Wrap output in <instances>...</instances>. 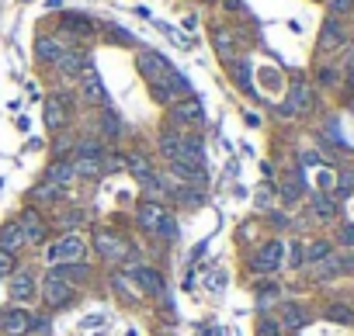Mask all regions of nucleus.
<instances>
[{"mask_svg": "<svg viewBox=\"0 0 354 336\" xmlns=\"http://www.w3.org/2000/svg\"><path fill=\"white\" fill-rule=\"evenodd\" d=\"M87 240L80 233H60L53 243L45 246V263L49 267H56V263H77L87 257Z\"/></svg>", "mask_w": 354, "mask_h": 336, "instance_id": "obj_1", "label": "nucleus"}, {"mask_svg": "<svg viewBox=\"0 0 354 336\" xmlns=\"http://www.w3.org/2000/svg\"><path fill=\"white\" fill-rule=\"evenodd\" d=\"M90 246L97 250V257L105 260V263L132 260V246H129V240H125V236H118V233H112V229H97Z\"/></svg>", "mask_w": 354, "mask_h": 336, "instance_id": "obj_2", "label": "nucleus"}, {"mask_svg": "<svg viewBox=\"0 0 354 336\" xmlns=\"http://www.w3.org/2000/svg\"><path fill=\"white\" fill-rule=\"evenodd\" d=\"M38 295H42L45 309H66V305H73L77 288H73L70 281H63V277H56L53 270H49V274L42 277V285H38Z\"/></svg>", "mask_w": 354, "mask_h": 336, "instance_id": "obj_3", "label": "nucleus"}, {"mask_svg": "<svg viewBox=\"0 0 354 336\" xmlns=\"http://www.w3.org/2000/svg\"><path fill=\"white\" fill-rule=\"evenodd\" d=\"M136 70H139V77H142L149 87H153V83H160L174 66H170V60H167L164 52H157V49H139V52H136Z\"/></svg>", "mask_w": 354, "mask_h": 336, "instance_id": "obj_4", "label": "nucleus"}, {"mask_svg": "<svg viewBox=\"0 0 354 336\" xmlns=\"http://www.w3.org/2000/svg\"><path fill=\"white\" fill-rule=\"evenodd\" d=\"M125 277L132 281V288H136L139 295H146V298H164V292H167L164 274H160L157 267H149V263H136Z\"/></svg>", "mask_w": 354, "mask_h": 336, "instance_id": "obj_5", "label": "nucleus"}, {"mask_svg": "<svg viewBox=\"0 0 354 336\" xmlns=\"http://www.w3.org/2000/svg\"><path fill=\"white\" fill-rule=\"evenodd\" d=\"M18 229H21V236H25V246H42V243H45L49 222H45V215L38 211V205H28V208L18 215Z\"/></svg>", "mask_w": 354, "mask_h": 336, "instance_id": "obj_6", "label": "nucleus"}, {"mask_svg": "<svg viewBox=\"0 0 354 336\" xmlns=\"http://www.w3.org/2000/svg\"><path fill=\"white\" fill-rule=\"evenodd\" d=\"M285 260V243L281 240H268L254 250V257H250V270L254 274H275Z\"/></svg>", "mask_w": 354, "mask_h": 336, "instance_id": "obj_7", "label": "nucleus"}, {"mask_svg": "<svg viewBox=\"0 0 354 336\" xmlns=\"http://www.w3.org/2000/svg\"><path fill=\"white\" fill-rule=\"evenodd\" d=\"M80 101L90 104V107H105L108 104V90H105V80H101V73L94 70V63H87V70L80 73Z\"/></svg>", "mask_w": 354, "mask_h": 336, "instance_id": "obj_8", "label": "nucleus"}, {"mask_svg": "<svg viewBox=\"0 0 354 336\" xmlns=\"http://www.w3.org/2000/svg\"><path fill=\"white\" fill-rule=\"evenodd\" d=\"M201 122H205V111H201L198 97H184V101H174V104H170V125H174V129L191 132V125H201Z\"/></svg>", "mask_w": 354, "mask_h": 336, "instance_id": "obj_9", "label": "nucleus"}, {"mask_svg": "<svg viewBox=\"0 0 354 336\" xmlns=\"http://www.w3.org/2000/svg\"><path fill=\"white\" fill-rule=\"evenodd\" d=\"M35 295H38V281H35L31 270H14V274L8 277V298H11V302L28 305V302H35Z\"/></svg>", "mask_w": 354, "mask_h": 336, "instance_id": "obj_10", "label": "nucleus"}, {"mask_svg": "<svg viewBox=\"0 0 354 336\" xmlns=\"http://www.w3.org/2000/svg\"><path fill=\"white\" fill-rule=\"evenodd\" d=\"M87 63H90L87 49H80V45H70V49L60 55V63H56V73H60L66 83H73V80H80V73L87 70Z\"/></svg>", "mask_w": 354, "mask_h": 336, "instance_id": "obj_11", "label": "nucleus"}, {"mask_svg": "<svg viewBox=\"0 0 354 336\" xmlns=\"http://www.w3.org/2000/svg\"><path fill=\"white\" fill-rule=\"evenodd\" d=\"M28 326H31V312L25 305L0 309V333L4 336H28Z\"/></svg>", "mask_w": 354, "mask_h": 336, "instance_id": "obj_12", "label": "nucleus"}, {"mask_svg": "<svg viewBox=\"0 0 354 336\" xmlns=\"http://www.w3.org/2000/svg\"><path fill=\"white\" fill-rule=\"evenodd\" d=\"M313 107V87L306 83V80H295L292 87H288V97H285V104H281V115H302V111H309Z\"/></svg>", "mask_w": 354, "mask_h": 336, "instance_id": "obj_13", "label": "nucleus"}, {"mask_svg": "<svg viewBox=\"0 0 354 336\" xmlns=\"http://www.w3.org/2000/svg\"><path fill=\"white\" fill-rule=\"evenodd\" d=\"M354 270V257L351 253H327L320 263H313V274L320 277V281H330V277H340Z\"/></svg>", "mask_w": 354, "mask_h": 336, "instance_id": "obj_14", "label": "nucleus"}, {"mask_svg": "<svg viewBox=\"0 0 354 336\" xmlns=\"http://www.w3.org/2000/svg\"><path fill=\"white\" fill-rule=\"evenodd\" d=\"M94 31H97V25H94L87 14L63 11V18H60V35H70V38H90Z\"/></svg>", "mask_w": 354, "mask_h": 336, "instance_id": "obj_15", "label": "nucleus"}, {"mask_svg": "<svg viewBox=\"0 0 354 336\" xmlns=\"http://www.w3.org/2000/svg\"><path fill=\"white\" fill-rule=\"evenodd\" d=\"M63 52H66V45L60 42V35H38L35 38V60L42 66H56Z\"/></svg>", "mask_w": 354, "mask_h": 336, "instance_id": "obj_16", "label": "nucleus"}, {"mask_svg": "<svg viewBox=\"0 0 354 336\" xmlns=\"http://www.w3.org/2000/svg\"><path fill=\"white\" fill-rule=\"evenodd\" d=\"M42 181L56 184V188H70V184L77 181V174H73V156H60V159H53V163L45 166Z\"/></svg>", "mask_w": 354, "mask_h": 336, "instance_id": "obj_17", "label": "nucleus"}, {"mask_svg": "<svg viewBox=\"0 0 354 336\" xmlns=\"http://www.w3.org/2000/svg\"><path fill=\"white\" fill-rule=\"evenodd\" d=\"M70 94H53L45 101V125L53 129V132H60L63 125H66V118H70Z\"/></svg>", "mask_w": 354, "mask_h": 336, "instance_id": "obj_18", "label": "nucleus"}, {"mask_svg": "<svg viewBox=\"0 0 354 336\" xmlns=\"http://www.w3.org/2000/svg\"><path fill=\"white\" fill-rule=\"evenodd\" d=\"M347 42V31H344V21L340 18H327L323 21V28H320V52H333V49H340Z\"/></svg>", "mask_w": 354, "mask_h": 336, "instance_id": "obj_19", "label": "nucleus"}, {"mask_svg": "<svg viewBox=\"0 0 354 336\" xmlns=\"http://www.w3.org/2000/svg\"><path fill=\"white\" fill-rule=\"evenodd\" d=\"M167 215V208L160 205V201H153V198H146V201H139L136 205V226L139 229H146V233H153V226Z\"/></svg>", "mask_w": 354, "mask_h": 336, "instance_id": "obj_20", "label": "nucleus"}, {"mask_svg": "<svg viewBox=\"0 0 354 336\" xmlns=\"http://www.w3.org/2000/svg\"><path fill=\"white\" fill-rule=\"evenodd\" d=\"M302 191H306V177H302V170L295 166V170H288V174L281 177L278 198H281L285 205H299V201H302Z\"/></svg>", "mask_w": 354, "mask_h": 336, "instance_id": "obj_21", "label": "nucleus"}, {"mask_svg": "<svg viewBox=\"0 0 354 336\" xmlns=\"http://www.w3.org/2000/svg\"><path fill=\"white\" fill-rule=\"evenodd\" d=\"M97 139H101V142H112V146L122 139V118L115 115V111H112L108 104L101 107V118H97Z\"/></svg>", "mask_w": 354, "mask_h": 336, "instance_id": "obj_22", "label": "nucleus"}, {"mask_svg": "<svg viewBox=\"0 0 354 336\" xmlns=\"http://www.w3.org/2000/svg\"><path fill=\"white\" fill-rule=\"evenodd\" d=\"M181 142H184V129H174V125H167L164 132H160V139H157V146H160V153H164V159L167 163H174V159H181Z\"/></svg>", "mask_w": 354, "mask_h": 336, "instance_id": "obj_23", "label": "nucleus"}, {"mask_svg": "<svg viewBox=\"0 0 354 336\" xmlns=\"http://www.w3.org/2000/svg\"><path fill=\"white\" fill-rule=\"evenodd\" d=\"M309 322V315H306V309H302L299 302H281V312H278V326L281 329H302Z\"/></svg>", "mask_w": 354, "mask_h": 336, "instance_id": "obj_24", "label": "nucleus"}, {"mask_svg": "<svg viewBox=\"0 0 354 336\" xmlns=\"http://www.w3.org/2000/svg\"><path fill=\"white\" fill-rule=\"evenodd\" d=\"M56 277H63V281H70L73 288L77 285H84L87 277H90V263L87 260H77V263H56V267H49Z\"/></svg>", "mask_w": 354, "mask_h": 336, "instance_id": "obj_25", "label": "nucleus"}, {"mask_svg": "<svg viewBox=\"0 0 354 336\" xmlns=\"http://www.w3.org/2000/svg\"><path fill=\"white\" fill-rule=\"evenodd\" d=\"M73 174H77V181H97L101 174H105V159H97V156H73Z\"/></svg>", "mask_w": 354, "mask_h": 336, "instance_id": "obj_26", "label": "nucleus"}, {"mask_svg": "<svg viewBox=\"0 0 354 336\" xmlns=\"http://www.w3.org/2000/svg\"><path fill=\"white\" fill-rule=\"evenodd\" d=\"M229 66V77H233V83L243 90V94H254V73H250V60H243V55H236V60H229L226 63Z\"/></svg>", "mask_w": 354, "mask_h": 336, "instance_id": "obj_27", "label": "nucleus"}, {"mask_svg": "<svg viewBox=\"0 0 354 336\" xmlns=\"http://www.w3.org/2000/svg\"><path fill=\"white\" fill-rule=\"evenodd\" d=\"M0 250L14 253V257H18V250H25V236H21V229H18V218H11V222L0 226Z\"/></svg>", "mask_w": 354, "mask_h": 336, "instance_id": "obj_28", "label": "nucleus"}, {"mask_svg": "<svg viewBox=\"0 0 354 336\" xmlns=\"http://www.w3.org/2000/svg\"><path fill=\"white\" fill-rule=\"evenodd\" d=\"M212 49L219 52V60H223V63L236 60V38H233V31L216 25V28H212Z\"/></svg>", "mask_w": 354, "mask_h": 336, "instance_id": "obj_29", "label": "nucleus"}, {"mask_svg": "<svg viewBox=\"0 0 354 336\" xmlns=\"http://www.w3.org/2000/svg\"><path fill=\"white\" fill-rule=\"evenodd\" d=\"M309 211H313L316 222H333V218H337V201H333L327 191H316V194L309 198Z\"/></svg>", "mask_w": 354, "mask_h": 336, "instance_id": "obj_30", "label": "nucleus"}, {"mask_svg": "<svg viewBox=\"0 0 354 336\" xmlns=\"http://www.w3.org/2000/svg\"><path fill=\"white\" fill-rule=\"evenodd\" d=\"M28 198H31V205H60V201H63V188L49 184V181H38V184L28 191Z\"/></svg>", "mask_w": 354, "mask_h": 336, "instance_id": "obj_31", "label": "nucleus"}, {"mask_svg": "<svg viewBox=\"0 0 354 336\" xmlns=\"http://www.w3.org/2000/svg\"><path fill=\"white\" fill-rule=\"evenodd\" d=\"M73 156H97V159H105V142H101L97 135H80L73 142Z\"/></svg>", "mask_w": 354, "mask_h": 336, "instance_id": "obj_32", "label": "nucleus"}, {"mask_svg": "<svg viewBox=\"0 0 354 336\" xmlns=\"http://www.w3.org/2000/svg\"><path fill=\"white\" fill-rule=\"evenodd\" d=\"M56 222V229L60 233H80V226H84V222H87V215L80 211V208H70V211H63L60 218H53Z\"/></svg>", "mask_w": 354, "mask_h": 336, "instance_id": "obj_33", "label": "nucleus"}, {"mask_svg": "<svg viewBox=\"0 0 354 336\" xmlns=\"http://www.w3.org/2000/svg\"><path fill=\"white\" fill-rule=\"evenodd\" d=\"M125 170H129L136 181H142V177H149V174H153V163H149V156H146V153H129Z\"/></svg>", "mask_w": 354, "mask_h": 336, "instance_id": "obj_34", "label": "nucleus"}, {"mask_svg": "<svg viewBox=\"0 0 354 336\" xmlns=\"http://www.w3.org/2000/svg\"><path fill=\"white\" fill-rule=\"evenodd\" d=\"M153 236L157 240H164V243H174L177 240V218H174V211H167L157 226H153Z\"/></svg>", "mask_w": 354, "mask_h": 336, "instance_id": "obj_35", "label": "nucleus"}, {"mask_svg": "<svg viewBox=\"0 0 354 336\" xmlns=\"http://www.w3.org/2000/svg\"><path fill=\"white\" fill-rule=\"evenodd\" d=\"M323 315H327L330 322H344V326H351V322H354V309H351L347 302H330Z\"/></svg>", "mask_w": 354, "mask_h": 336, "instance_id": "obj_36", "label": "nucleus"}, {"mask_svg": "<svg viewBox=\"0 0 354 336\" xmlns=\"http://www.w3.org/2000/svg\"><path fill=\"white\" fill-rule=\"evenodd\" d=\"M108 285H112V292H115L125 305H132V302H136V288H129L125 274H112V277H108Z\"/></svg>", "mask_w": 354, "mask_h": 336, "instance_id": "obj_37", "label": "nucleus"}, {"mask_svg": "<svg viewBox=\"0 0 354 336\" xmlns=\"http://www.w3.org/2000/svg\"><path fill=\"white\" fill-rule=\"evenodd\" d=\"M302 250H306V263H309V267H313V263H320V260H323L327 253H333L327 240H313V243H306Z\"/></svg>", "mask_w": 354, "mask_h": 336, "instance_id": "obj_38", "label": "nucleus"}, {"mask_svg": "<svg viewBox=\"0 0 354 336\" xmlns=\"http://www.w3.org/2000/svg\"><path fill=\"white\" fill-rule=\"evenodd\" d=\"M125 163H129V156H125V153H118V149H105V170H108V174L125 170Z\"/></svg>", "mask_w": 354, "mask_h": 336, "instance_id": "obj_39", "label": "nucleus"}, {"mask_svg": "<svg viewBox=\"0 0 354 336\" xmlns=\"http://www.w3.org/2000/svg\"><path fill=\"white\" fill-rule=\"evenodd\" d=\"M105 35L112 38V42H118V45H136V35H129L125 28H118V25H108L105 28Z\"/></svg>", "mask_w": 354, "mask_h": 336, "instance_id": "obj_40", "label": "nucleus"}, {"mask_svg": "<svg viewBox=\"0 0 354 336\" xmlns=\"http://www.w3.org/2000/svg\"><path fill=\"white\" fill-rule=\"evenodd\" d=\"M257 336H281V326H278V319H271V315H261V319H257Z\"/></svg>", "mask_w": 354, "mask_h": 336, "instance_id": "obj_41", "label": "nucleus"}, {"mask_svg": "<svg viewBox=\"0 0 354 336\" xmlns=\"http://www.w3.org/2000/svg\"><path fill=\"white\" fill-rule=\"evenodd\" d=\"M337 194H340V198H351V194H354V170H344V174L337 177Z\"/></svg>", "mask_w": 354, "mask_h": 336, "instance_id": "obj_42", "label": "nucleus"}, {"mask_svg": "<svg viewBox=\"0 0 354 336\" xmlns=\"http://www.w3.org/2000/svg\"><path fill=\"white\" fill-rule=\"evenodd\" d=\"M302 263H306V250H302V243H288V267L299 270Z\"/></svg>", "mask_w": 354, "mask_h": 336, "instance_id": "obj_43", "label": "nucleus"}, {"mask_svg": "<svg viewBox=\"0 0 354 336\" xmlns=\"http://www.w3.org/2000/svg\"><path fill=\"white\" fill-rule=\"evenodd\" d=\"M18 270V257L14 253H4V250H0V277H11Z\"/></svg>", "mask_w": 354, "mask_h": 336, "instance_id": "obj_44", "label": "nucleus"}, {"mask_svg": "<svg viewBox=\"0 0 354 336\" xmlns=\"http://www.w3.org/2000/svg\"><path fill=\"white\" fill-rule=\"evenodd\" d=\"M337 240H340V246H344V250H354V226H351V222H347V226H340Z\"/></svg>", "mask_w": 354, "mask_h": 336, "instance_id": "obj_45", "label": "nucleus"}, {"mask_svg": "<svg viewBox=\"0 0 354 336\" xmlns=\"http://www.w3.org/2000/svg\"><path fill=\"white\" fill-rule=\"evenodd\" d=\"M327 4H330V14L340 18V14H347V11L354 8V0H327Z\"/></svg>", "mask_w": 354, "mask_h": 336, "instance_id": "obj_46", "label": "nucleus"}, {"mask_svg": "<svg viewBox=\"0 0 354 336\" xmlns=\"http://www.w3.org/2000/svg\"><path fill=\"white\" fill-rule=\"evenodd\" d=\"M316 80H320L323 87H333V83H337V70H330V66H323V70L316 73Z\"/></svg>", "mask_w": 354, "mask_h": 336, "instance_id": "obj_47", "label": "nucleus"}, {"mask_svg": "<svg viewBox=\"0 0 354 336\" xmlns=\"http://www.w3.org/2000/svg\"><path fill=\"white\" fill-rule=\"evenodd\" d=\"M254 201H257V208H268V205H271V184H264V188L257 191V198H254Z\"/></svg>", "mask_w": 354, "mask_h": 336, "instance_id": "obj_48", "label": "nucleus"}, {"mask_svg": "<svg viewBox=\"0 0 354 336\" xmlns=\"http://www.w3.org/2000/svg\"><path fill=\"white\" fill-rule=\"evenodd\" d=\"M302 163H306V166H320L323 156H320V153H302Z\"/></svg>", "mask_w": 354, "mask_h": 336, "instance_id": "obj_49", "label": "nucleus"}, {"mask_svg": "<svg viewBox=\"0 0 354 336\" xmlns=\"http://www.w3.org/2000/svg\"><path fill=\"white\" fill-rule=\"evenodd\" d=\"M105 322V315H87V319H80V329H90V326H101Z\"/></svg>", "mask_w": 354, "mask_h": 336, "instance_id": "obj_50", "label": "nucleus"}, {"mask_svg": "<svg viewBox=\"0 0 354 336\" xmlns=\"http://www.w3.org/2000/svg\"><path fill=\"white\" fill-rule=\"evenodd\" d=\"M223 4H226V11H233V14L243 11V0H223Z\"/></svg>", "mask_w": 354, "mask_h": 336, "instance_id": "obj_51", "label": "nucleus"}, {"mask_svg": "<svg viewBox=\"0 0 354 336\" xmlns=\"http://www.w3.org/2000/svg\"><path fill=\"white\" fill-rule=\"evenodd\" d=\"M184 28H188V31H194V28H198V18H194V14H188V18H184Z\"/></svg>", "mask_w": 354, "mask_h": 336, "instance_id": "obj_52", "label": "nucleus"}, {"mask_svg": "<svg viewBox=\"0 0 354 336\" xmlns=\"http://www.w3.org/2000/svg\"><path fill=\"white\" fill-rule=\"evenodd\" d=\"M45 8H49V11H60V8H63V0H45Z\"/></svg>", "mask_w": 354, "mask_h": 336, "instance_id": "obj_53", "label": "nucleus"}, {"mask_svg": "<svg viewBox=\"0 0 354 336\" xmlns=\"http://www.w3.org/2000/svg\"><path fill=\"white\" fill-rule=\"evenodd\" d=\"M201 4H212V0H201Z\"/></svg>", "mask_w": 354, "mask_h": 336, "instance_id": "obj_54", "label": "nucleus"}]
</instances>
